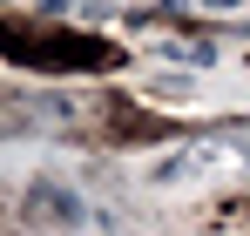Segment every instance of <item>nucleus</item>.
<instances>
[{"mask_svg":"<svg viewBox=\"0 0 250 236\" xmlns=\"http://www.w3.org/2000/svg\"><path fill=\"white\" fill-rule=\"evenodd\" d=\"M41 202H47V216H54V223H82V202L68 196V189H41Z\"/></svg>","mask_w":250,"mask_h":236,"instance_id":"1","label":"nucleus"},{"mask_svg":"<svg viewBox=\"0 0 250 236\" xmlns=\"http://www.w3.org/2000/svg\"><path fill=\"white\" fill-rule=\"evenodd\" d=\"M209 7H237V0H209Z\"/></svg>","mask_w":250,"mask_h":236,"instance_id":"2","label":"nucleus"}]
</instances>
